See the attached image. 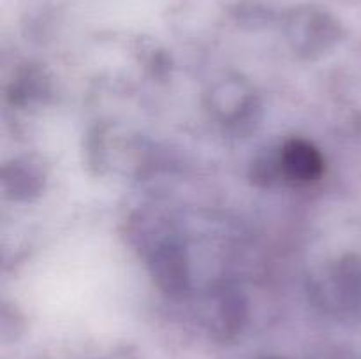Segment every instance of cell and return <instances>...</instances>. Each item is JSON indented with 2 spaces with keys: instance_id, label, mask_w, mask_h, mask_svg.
Here are the masks:
<instances>
[{
  "instance_id": "6da1fadb",
  "label": "cell",
  "mask_w": 361,
  "mask_h": 359,
  "mask_svg": "<svg viewBox=\"0 0 361 359\" xmlns=\"http://www.w3.org/2000/svg\"><path fill=\"white\" fill-rule=\"evenodd\" d=\"M284 168L293 178L307 182L312 180L321 169V158L316 151L303 143H293L284 153Z\"/></svg>"
}]
</instances>
